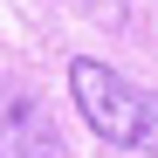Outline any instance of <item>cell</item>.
Instances as JSON below:
<instances>
[{
  "label": "cell",
  "mask_w": 158,
  "mask_h": 158,
  "mask_svg": "<svg viewBox=\"0 0 158 158\" xmlns=\"http://www.w3.org/2000/svg\"><path fill=\"white\" fill-rule=\"evenodd\" d=\"M69 96H76L83 124L96 131L103 144H124V151H138V131H144L151 96H144V89H131V83H124L110 62H89V55H76V62H69Z\"/></svg>",
  "instance_id": "cell-1"
},
{
  "label": "cell",
  "mask_w": 158,
  "mask_h": 158,
  "mask_svg": "<svg viewBox=\"0 0 158 158\" xmlns=\"http://www.w3.org/2000/svg\"><path fill=\"white\" fill-rule=\"evenodd\" d=\"M0 158H69L62 131L35 96H0Z\"/></svg>",
  "instance_id": "cell-2"
},
{
  "label": "cell",
  "mask_w": 158,
  "mask_h": 158,
  "mask_svg": "<svg viewBox=\"0 0 158 158\" xmlns=\"http://www.w3.org/2000/svg\"><path fill=\"white\" fill-rule=\"evenodd\" d=\"M138 151L158 158V96H151V110H144V131H138Z\"/></svg>",
  "instance_id": "cell-3"
}]
</instances>
